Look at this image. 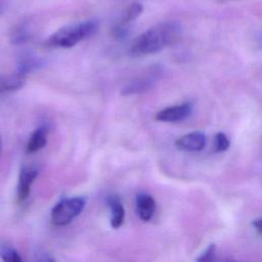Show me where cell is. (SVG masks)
<instances>
[{
    "label": "cell",
    "mask_w": 262,
    "mask_h": 262,
    "mask_svg": "<svg viewBox=\"0 0 262 262\" xmlns=\"http://www.w3.org/2000/svg\"><path fill=\"white\" fill-rule=\"evenodd\" d=\"M136 213L140 220L147 222L149 221L156 212V202L154 198L145 192L138 193L135 201Z\"/></svg>",
    "instance_id": "obj_9"
},
{
    "label": "cell",
    "mask_w": 262,
    "mask_h": 262,
    "mask_svg": "<svg viewBox=\"0 0 262 262\" xmlns=\"http://www.w3.org/2000/svg\"><path fill=\"white\" fill-rule=\"evenodd\" d=\"M192 111V104L190 102H184L181 104L166 107L156 115V120L160 122L176 123L185 120Z\"/></svg>",
    "instance_id": "obj_7"
},
{
    "label": "cell",
    "mask_w": 262,
    "mask_h": 262,
    "mask_svg": "<svg viewBox=\"0 0 262 262\" xmlns=\"http://www.w3.org/2000/svg\"><path fill=\"white\" fill-rule=\"evenodd\" d=\"M143 6L139 2L131 3L128 7L125 8V10L120 15L119 19L116 21V24L113 27L112 34L117 39L124 38L128 32L131 24L137 19V17L142 13Z\"/></svg>",
    "instance_id": "obj_4"
},
{
    "label": "cell",
    "mask_w": 262,
    "mask_h": 262,
    "mask_svg": "<svg viewBox=\"0 0 262 262\" xmlns=\"http://www.w3.org/2000/svg\"><path fill=\"white\" fill-rule=\"evenodd\" d=\"M48 133H49V128L46 125L39 126L37 129H35L29 138L26 151L28 154H34L42 149L47 143Z\"/></svg>",
    "instance_id": "obj_11"
},
{
    "label": "cell",
    "mask_w": 262,
    "mask_h": 262,
    "mask_svg": "<svg viewBox=\"0 0 262 262\" xmlns=\"http://www.w3.org/2000/svg\"><path fill=\"white\" fill-rule=\"evenodd\" d=\"M218 1H220V2H224V1H228V0H218Z\"/></svg>",
    "instance_id": "obj_20"
},
{
    "label": "cell",
    "mask_w": 262,
    "mask_h": 262,
    "mask_svg": "<svg viewBox=\"0 0 262 262\" xmlns=\"http://www.w3.org/2000/svg\"><path fill=\"white\" fill-rule=\"evenodd\" d=\"M98 29L99 21L96 18L72 24L54 32L47 39V44L55 48H71L95 35Z\"/></svg>",
    "instance_id": "obj_2"
},
{
    "label": "cell",
    "mask_w": 262,
    "mask_h": 262,
    "mask_svg": "<svg viewBox=\"0 0 262 262\" xmlns=\"http://www.w3.org/2000/svg\"><path fill=\"white\" fill-rule=\"evenodd\" d=\"M0 11H1V5H0Z\"/></svg>",
    "instance_id": "obj_21"
},
{
    "label": "cell",
    "mask_w": 262,
    "mask_h": 262,
    "mask_svg": "<svg viewBox=\"0 0 262 262\" xmlns=\"http://www.w3.org/2000/svg\"><path fill=\"white\" fill-rule=\"evenodd\" d=\"M86 201L81 196L63 199L51 210V221L57 226H63L72 222L85 207Z\"/></svg>",
    "instance_id": "obj_3"
},
{
    "label": "cell",
    "mask_w": 262,
    "mask_h": 262,
    "mask_svg": "<svg viewBox=\"0 0 262 262\" xmlns=\"http://www.w3.org/2000/svg\"><path fill=\"white\" fill-rule=\"evenodd\" d=\"M26 75L16 71L13 74L0 77V93L11 92L20 89L26 82Z\"/></svg>",
    "instance_id": "obj_13"
},
{
    "label": "cell",
    "mask_w": 262,
    "mask_h": 262,
    "mask_svg": "<svg viewBox=\"0 0 262 262\" xmlns=\"http://www.w3.org/2000/svg\"><path fill=\"white\" fill-rule=\"evenodd\" d=\"M216 251V246L214 244H211L208 246V248L201 254L200 257L196 258V261L200 262H210L213 260L214 255Z\"/></svg>",
    "instance_id": "obj_17"
},
{
    "label": "cell",
    "mask_w": 262,
    "mask_h": 262,
    "mask_svg": "<svg viewBox=\"0 0 262 262\" xmlns=\"http://www.w3.org/2000/svg\"><path fill=\"white\" fill-rule=\"evenodd\" d=\"M1 146H2V140H1V136H0V151H1Z\"/></svg>",
    "instance_id": "obj_19"
},
{
    "label": "cell",
    "mask_w": 262,
    "mask_h": 262,
    "mask_svg": "<svg viewBox=\"0 0 262 262\" xmlns=\"http://www.w3.org/2000/svg\"><path fill=\"white\" fill-rule=\"evenodd\" d=\"M229 145H230L229 139L227 138V136L224 133L219 132V133L215 134V137H214V150L215 151H217V152L224 151L229 147Z\"/></svg>",
    "instance_id": "obj_16"
},
{
    "label": "cell",
    "mask_w": 262,
    "mask_h": 262,
    "mask_svg": "<svg viewBox=\"0 0 262 262\" xmlns=\"http://www.w3.org/2000/svg\"><path fill=\"white\" fill-rule=\"evenodd\" d=\"M252 225L256 229L258 234L262 236V218H257V219L253 220Z\"/></svg>",
    "instance_id": "obj_18"
},
{
    "label": "cell",
    "mask_w": 262,
    "mask_h": 262,
    "mask_svg": "<svg viewBox=\"0 0 262 262\" xmlns=\"http://www.w3.org/2000/svg\"><path fill=\"white\" fill-rule=\"evenodd\" d=\"M30 28L27 24H19L11 33L10 40L13 44H23L30 39Z\"/></svg>",
    "instance_id": "obj_14"
},
{
    "label": "cell",
    "mask_w": 262,
    "mask_h": 262,
    "mask_svg": "<svg viewBox=\"0 0 262 262\" xmlns=\"http://www.w3.org/2000/svg\"><path fill=\"white\" fill-rule=\"evenodd\" d=\"M106 205L111 212V225L117 229L122 226L125 218V210L118 194H110L106 198Z\"/></svg>",
    "instance_id": "obj_10"
},
{
    "label": "cell",
    "mask_w": 262,
    "mask_h": 262,
    "mask_svg": "<svg viewBox=\"0 0 262 262\" xmlns=\"http://www.w3.org/2000/svg\"><path fill=\"white\" fill-rule=\"evenodd\" d=\"M39 174V169L36 166H24L18 175V182H17V189L16 195L17 201L19 203L25 202L31 192L32 184L34 183L35 179Z\"/></svg>",
    "instance_id": "obj_6"
},
{
    "label": "cell",
    "mask_w": 262,
    "mask_h": 262,
    "mask_svg": "<svg viewBox=\"0 0 262 262\" xmlns=\"http://www.w3.org/2000/svg\"><path fill=\"white\" fill-rule=\"evenodd\" d=\"M161 74V70L159 68H150L144 75H141L131 81L122 89L123 95H133L145 92L149 90L156 81L158 80Z\"/></svg>",
    "instance_id": "obj_5"
},
{
    "label": "cell",
    "mask_w": 262,
    "mask_h": 262,
    "mask_svg": "<svg viewBox=\"0 0 262 262\" xmlns=\"http://www.w3.org/2000/svg\"><path fill=\"white\" fill-rule=\"evenodd\" d=\"M181 35L182 27L178 21H162L137 36L132 41L129 51L134 56L154 54L178 42Z\"/></svg>",
    "instance_id": "obj_1"
},
{
    "label": "cell",
    "mask_w": 262,
    "mask_h": 262,
    "mask_svg": "<svg viewBox=\"0 0 262 262\" xmlns=\"http://www.w3.org/2000/svg\"><path fill=\"white\" fill-rule=\"evenodd\" d=\"M44 66V61L42 58L38 57L37 55L27 52L21 54L17 60V69L16 71L20 72L24 75H28L32 72H35L41 69Z\"/></svg>",
    "instance_id": "obj_12"
},
{
    "label": "cell",
    "mask_w": 262,
    "mask_h": 262,
    "mask_svg": "<svg viewBox=\"0 0 262 262\" xmlns=\"http://www.w3.org/2000/svg\"><path fill=\"white\" fill-rule=\"evenodd\" d=\"M175 145L184 151H199L206 145V136L199 131L190 132L179 137L176 140Z\"/></svg>",
    "instance_id": "obj_8"
},
{
    "label": "cell",
    "mask_w": 262,
    "mask_h": 262,
    "mask_svg": "<svg viewBox=\"0 0 262 262\" xmlns=\"http://www.w3.org/2000/svg\"><path fill=\"white\" fill-rule=\"evenodd\" d=\"M0 257L4 261L8 262H20L23 261L21 256L18 254V252L12 248L9 245L6 244H0Z\"/></svg>",
    "instance_id": "obj_15"
}]
</instances>
